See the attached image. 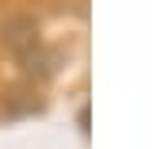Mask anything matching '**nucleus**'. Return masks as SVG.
I'll return each mask as SVG.
<instances>
[{"instance_id":"nucleus-1","label":"nucleus","mask_w":157,"mask_h":149,"mask_svg":"<svg viewBox=\"0 0 157 149\" xmlns=\"http://www.w3.org/2000/svg\"><path fill=\"white\" fill-rule=\"evenodd\" d=\"M4 42L12 46V50L27 61V69H31V61H35V54H38V27H35V19L15 15L12 23H4Z\"/></svg>"}]
</instances>
